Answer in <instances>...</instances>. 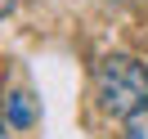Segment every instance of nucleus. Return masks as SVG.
<instances>
[{
    "label": "nucleus",
    "instance_id": "nucleus-1",
    "mask_svg": "<svg viewBox=\"0 0 148 139\" xmlns=\"http://www.w3.org/2000/svg\"><path fill=\"white\" fill-rule=\"evenodd\" d=\"M94 90H99V108L112 117H135L148 108V67L130 54H108L94 67Z\"/></svg>",
    "mask_w": 148,
    "mask_h": 139
},
{
    "label": "nucleus",
    "instance_id": "nucleus-2",
    "mask_svg": "<svg viewBox=\"0 0 148 139\" xmlns=\"http://www.w3.org/2000/svg\"><path fill=\"white\" fill-rule=\"evenodd\" d=\"M5 112H9V121H14L18 130L36 121V112H32V99H27V94H9V99H5Z\"/></svg>",
    "mask_w": 148,
    "mask_h": 139
},
{
    "label": "nucleus",
    "instance_id": "nucleus-3",
    "mask_svg": "<svg viewBox=\"0 0 148 139\" xmlns=\"http://www.w3.org/2000/svg\"><path fill=\"white\" fill-rule=\"evenodd\" d=\"M126 139H148V108L126 121Z\"/></svg>",
    "mask_w": 148,
    "mask_h": 139
},
{
    "label": "nucleus",
    "instance_id": "nucleus-4",
    "mask_svg": "<svg viewBox=\"0 0 148 139\" xmlns=\"http://www.w3.org/2000/svg\"><path fill=\"white\" fill-rule=\"evenodd\" d=\"M14 5H18V0H0V18H5V14H9Z\"/></svg>",
    "mask_w": 148,
    "mask_h": 139
},
{
    "label": "nucleus",
    "instance_id": "nucleus-5",
    "mask_svg": "<svg viewBox=\"0 0 148 139\" xmlns=\"http://www.w3.org/2000/svg\"><path fill=\"white\" fill-rule=\"evenodd\" d=\"M0 139H5V99H0Z\"/></svg>",
    "mask_w": 148,
    "mask_h": 139
}]
</instances>
